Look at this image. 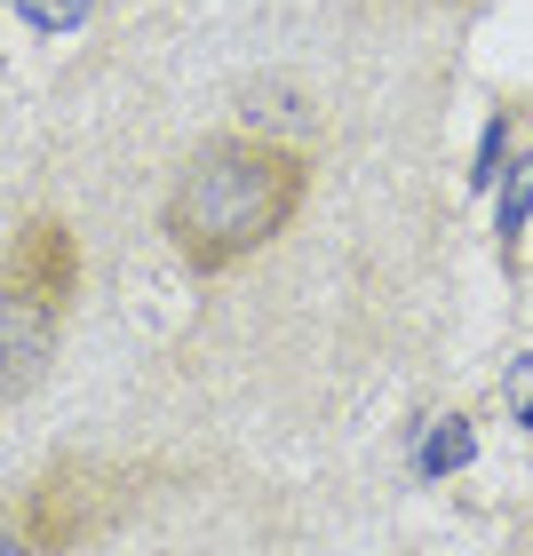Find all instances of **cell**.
Listing matches in <instances>:
<instances>
[{
	"mask_svg": "<svg viewBox=\"0 0 533 556\" xmlns=\"http://www.w3.org/2000/svg\"><path fill=\"white\" fill-rule=\"evenodd\" d=\"M311 191V160L271 136H208L168 184L160 231L191 278H223L287 231Z\"/></svg>",
	"mask_w": 533,
	"mask_h": 556,
	"instance_id": "obj_1",
	"label": "cell"
},
{
	"mask_svg": "<svg viewBox=\"0 0 533 556\" xmlns=\"http://www.w3.org/2000/svg\"><path fill=\"white\" fill-rule=\"evenodd\" d=\"M72 302H80V231L64 215H24L0 247V406H16L48 374Z\"/></svg>",
	"mask_w": 533,
	"mask_h": 556,
	"instance_id": "obj_2",
	"label": "cell"
},
{
	"mask_svg": "<svg viewBox=\"0 0 533 556\" xmlns=\"http://www.w3.org/2000/svg\"><path fill=\"white\" fill-rule=\"evenodd\" d=\"M151 493V469L128 462H48L33 485L0 501V556H72Z\"/></svg>",
	"mask_w": 533,
	"mask_h": 556,
	"instance_id": "obj_3",
	"label": "cell"
},
{
	"mask_svg": "<svg viewBox=\"0 0 533 556\" xmlns=\"http://www.w3.org/2000/svg\"><path fill=\"white\" fill-rule=\"evenodd\" d=\"M510 406H518V414H525V421H533V358H525V366H518V374H510Z\"/></svg>",
	"mask_w": 533,
	"mask_h": 556,
	"instance_id": "obj_4",
	"label": "cell"
}]
</instances>
